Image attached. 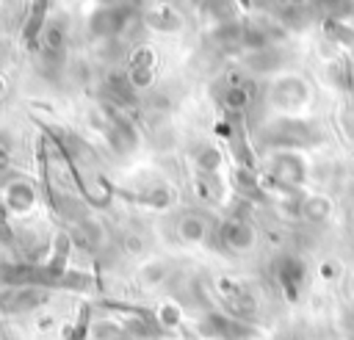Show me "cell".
Instances as JSON below:
<instances>
[{
	"label": "cell",
	"instance_id": "1",
	"mask_svg": "<svg viewBox=\"0 0 354 340\" xmlns=\"http://www.w3.org/2000/svg\"><path fill=\"white\" fill-rule=\"evenodd\" d=\"M205 235H207V224L199 221L196 216H185V218L180 221V238H183L185 243H199Z\"/></svg>",
	"mask_w": 354,
	"mask_h": 340
},
{
	"label": "cell",
	"instance_id": "2",
	"mask_svg": "<svg viewBox=\"0 0 354 340\" xmlns=\"http://www.w3.org/2000/svg\"><path fill=\"white\" fill-rule=\"evenodd\" d=\"M252 240H254V232L246 227V224H230L227 227V243L232 246V249H249L252 246Z\"/></svg>",
	"mask_w": 354,
	"mask_h": 340
},
{
	"label": "cell",
	"instance_id": "3",
	"mask_svg": "<svg viewBox=\"0 0 354 340\" xmlns=\"http://www.w3.org/2000/svg\"><path fill=\"white\" fill-rule=\"evenodd\" d=\"M346 334H348V337H354V310L346 315Z\"/></svg>",
	"mask_w": 354,
	"mask_h": 340
},
{
	"label": "cell",
	"instance_id": "4",
	"mask_svg": "<svg viewBox=\"0 0 354 340\" xmlns=\"http://www.w3.org/2000/svg\"><path fill=\"white\" fill-rule=\"evenodd\" d=\"M351 285H354V282H351ZM351 290H354V287H351Z\"/></svg>",
	"mask_w": 354,
	"mask_h": 340
}]
</instances>
